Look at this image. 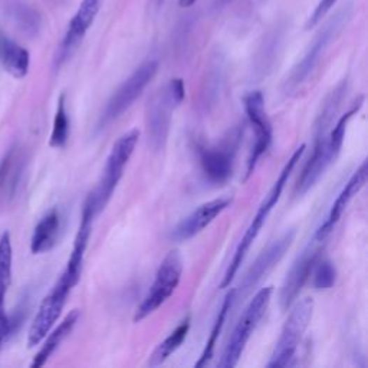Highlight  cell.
I'll list each match as a JSON object with an SVG mask.
<instances>
[{
  "mask_svg": "<svg viewBox=\"0 0 368 368\" xmlns=\"http://www.w3.org/2000/svg\"><path fill=\"white\" fill-rule=\"evenodd\" d=\"M360 105H362V96L351 107L348 112H346L338 119V122L330 133L316 135L312 156L307 161L295 186V191L298 194L307 193L318 180L321 179L327 168L337 160V157L341 153L342 144H344L348 122L353 118V115L357 114L358 110L361 108Z\"/></svg>",
  "mask_w": 368,
  "mask_h": 368,
  "instance_id": "cell-1",
  "label": "cell"
},
{
  "mask_svg": "<svg viewBox=\"0 0 368 368\" xmlns=\"http://www.w3.org/2000/svg\"><path fill=\"white\" fill-rule=\"evenodd\" d=\"M304 152H305V144H302L300 149H297L295 153L290 156V159L284 165L278 180L274 183L272 189L269 190V193L265 196V199L262 200V203H260V206H259V209H258V212H256V214H255V217L252 220V223L249 225L248 230L244 232L243 237L240 239V242L237 244V249H236V252L233 255V259H232V262H230V265L228 267V271H226V274L223 277L222 284H220V288H228L230 285V282L235 279L240 265L243 263L244 258H246V255H248V252H249V249L252 246V243L256 240L259 232L262 230L267 216L271 214V212L274 210V207L279 202L281 194H282V191L285 189V184L288 183V179H289L290 173L293 171V168H295V165L301 160Z\"/></svg>",
  "mask_w": 368,
  "mask_h": 368,
  "instance_id": "cell-2",
  "label": "cell"
},
{
  "mask_svg": "<svg viewBox=\"0 0 368 368\" xmlns=\"http://www.w3.org/2000/svg\"><path fill=\"white\" fill-rule=\"evenodd\" d=\"M138 137L140 131L131 130L114 142L103 171V177L96 189L87 198V202L92 206L96 216L105 209L110 199L112 198L114 190L117 189L122 175H124V168L135 150Z\"/></svg>",
  "mask_w": 368,
  "mask_h": 368,
  "instance_id": "cell-3",
  "label": "cell"
},
{
  "mask_svg": "<svg viewBox=\"0 0 368 368\" xmlns=\"http://www.w3.org/2000/svg\"><path fill=\"white\" fill-rule=\"evenodd\" d=\"M351 17V10L350 8H344L338 10L330 20L325 22L324 27L320 29L309 45L307 54L298 62V65L292 69L289 78L285 82V91L286 94H293L297 92L312 75V72L320 64L323 55L325 54L327 47L330 43L338 36V34L342 31V28L346 27L347 22Z\"/></svg>",
  "mask_w": 368,
  "mask_h": 368,
  "instance_id": "cell-4",
  "label": "cell"
},
{
  "mask_svg": "<svg viewBox=\"0 0 368 368\" xmlns=\"http://www.w3.org/2000/svg\"><path fill=\"white\" fill-rule=\"evenodd\" d=\"M272 290H274L272 286H266L260 289L252 298L246 309L243 311L237 325L235 327L232 337L229 338L226 350L223 353L222 361L219 362V367L232 368L237 365L244 347H246L248 341L251 339L252 334L258 328L260 320L269 307V302H271Z\"/></svg>",
  "mask_w": 368,
  "mask_h": 368,
  "instance_id": "cell-5",
  "label": "cell"
},
{
  "mask_svg": "<svg viewBox=\"0 0 368 368\" xmlns=\"http://www.w3.org/2000/svg\"><path fill=\"white\" fill-rule=\"evenodd\" d=\"M312 315H314V301L311 298H304L293 305L288 320L282 328L281 337L277 342V347L274 350L271 361L267 362L269 368L292 365V361L295 358L297 350L300 347V342L307 328L309 327Z\"/></svg>",
  "mask_w": 368,
  "mask_h": 368,
  "instance_id": "cell-6",
  "label": "cell"
},
{
  "mask_svg": "<svg viewBox=\"0 0 368 368\" xmlns=\"http://www.w3.org/2000/svg\"><path fill=\"white\" fill-rule=\"evenodd\" d=\"M183 274V262L177 251H171L163 259L159 271L156 274V279L147 293L142 302L135 311L134 321L140 323L145 320L147 316L156 312L171 295H173L176 288L180 284Z\"/></svg>",
  "mask_w": 368,
  "mask_h": 368,
  "instance_id": "cell-7",
  "label": "cell"
},
{
  "mask_svg": "<svg viewBox=\"0 0 368 368\" xmlns=\"http://www.w3.org/2000/svg\"><path fill=\"white\" fill-rule=\"evenodd\" d=\"M157 69V61H147L131 73V77L127 81L122 82V85L112 94L110 101L107 103V107L100 118V128H104L134 104L147 85L156 77Z\"/></svg>",
  "mask_w": 368,
  "mask_h": 368,
  "instance_id": "cell-8",
  "label": "cell"
},
{
  "mask_svg": "<svg viewBox=\"0 0 368 368\" xmlns=\"http://www.w3.org/2000/svg\"><path fill=\"white\" fill-rule=\"evenodd\" d=\"M78 282L62 274L52 290L42 301L28 334V347H36L52 330L66 304L68 295Z\"/></svg>",
  "mask_w": 368,
  "mask_h": 368,
  "instance_id": "cell-9",
  "label": "cell"
},
{
  "mask_svg": "<svg viewBox=\"0 0 368 368\" xmlns=\"http://www.w3.org/2000/svg\"><path fill=\"white\" fill-rule=\"evenodd\" d=\"M173 94L168 85L159 89L149 98L145 111V124L149 144L154 152H160L165 147L170 126H171V112L177 107Z\"/></svg>",
  "mask_w": 368,
  "mask_h": 368,
  "instance_id": "cell-10",
  "label": "cell"
},
{
  "mask_svg": "<svg viewBox=\"0 0 368 368\" xmlns=\"http://www.w3.org/2000/svg\"><path fill=\"white\" fill-rule=\"evenodd\" d=\"M243 105L249 118L251 126L255 131V142L248 160L246 177L249 179L259 161V159L267 152L272 144V126L265 111V100L260 91H252L243 98Z\"/></svg>",
  "mask_w": 368,
  "mask_h": 368,
  "instance_id": "cell-11",
  "label": "cell"
},
{
  "mask_svg": "<svg viewBox=\"0 0 368 368\" xmlns=\"http://www.w3.org/2000/svg\"><path fill=\"white\" fill-rule=\"evenodd\" d=\"M324 242L325 240H320V239L314 237L312 243L308 244V246L302 251V253L297 258V260L293 262V265L290 266L289 272L286 274V278L282 284L281 293H279L281 307L284 309L290 308L292 304L295 302V300L298 298L301 289L304 288L305 282L312 274V269L315 263L320 260Z\"/></svg>",
  "mask_w": 368,
  "mask_h": 368,
  "instance_id": "cell-12",
  "label": "cell"
},
{
  "mask_svg": "<svg viewBox=\"0 0 368 368\" xmlns=\"http://www.w3.org/2000/svg\"><path fill=\"white\" fill-rule=\"evenodd\" d=\"M293 236H295V233L288 232L269 244V246L255 260V263L251 266L246 277H244V279L242 281L240 288H236V292H242V295H246V293H249L251 289L255 288L263 277L271 272L279 263V260L284 258L285 252L289 249L293 242Z\"/></svg>",
  "mask_w": 368,
  "mask_h": 368,
  "instance_id": "cell-13",
  "label": "cell"
},
{
  "mask_svg": "<svg viewBox=\"0 0 368 368\" xmlns=\"http://www.w3.org/2000/svg\"><path fill=\"white\" fill-rule=\"evenodd\" d=\"M104 0H82L77 13L69 22L68 31L61 45L59 61H65L82 42L88 29L92 27L95 17L100 13Z\"/></svg>",
  "mask_w": 368,
  "mask_h": 368,
  "instance_id": "cell-14",
  "label": "cell"
},
{
  "mask_svg": "<svg viewBox=\"0 0 368 368\" xmlns=\"http://www.w3.org/2000/svg\"><path fill=\"white\" fill-rule=\"evenodd\" d=\"M230 203H232L230 198H219L199 206L175 228L173 233H171V237L177 242H184L194 237L196 235H199L219 214H222L229 207Z\"/></svg>",
  "mask_w": 368,
  "mask_h": 368,
  "instance_id": "cell-15",
  "label": "cell"
},
{
  "mask_svg": "<svg viewBox=\"0 0 368 368\" xmlns=\"http://www.w3.org/2000/svg\"><path fill=\"white\" fill-rule=\"evenodd\" d=\"M367 175H368V168H367V161H362L360 168L353 175V177L348 180L346 187L341 190L338 194V198L335 199L328 217L325 219V222L321 225V228L316 230L314 237L320 239V240H327L330 233L334 230V226L338 223V220L341 219L342 213L346 212L351 200L355 198V196L360 193V190L365 186L367 183Z\"/></svg>",
  "mask_w": 368,
  "mask_h": 368,
  "instance_id": "cell-16",
  "label": "cell"
},
{
  "mask_svg": "<svg viewBox=\"0 0 368 368\" xmlns=\"http://www.w3.org/2000/svg\"><path fill=\"white\" fill-rule=\"evenodd\" d=\"M200 165L206 179L213 184L226 183L233 171V150L230 147H202Z\"/></svg>",
  "mask_w": 368,
  "mask_h": 368,
  "instance_id": "cell-17",
  "label": "cell"
},
{
  "mask_svg": "<svg viewBox=\"0 0 368 368\" xmlns=\"http://www.w3.org/2000/svg\"><path fill=\"white\" fill-rule=\"evenodd\" d=\"M27 157L19 145H13L0 161V200L8 202L15 198L23 176Z\"/></svg>",
  "mask_w": 368,
  "mask_h": 368,
  "instance_id": "cell-18",
  "label": "cell"
},
{
  "mask_svg": "<svg viewBox=\"0 0 368 368\" xmlns=\"http://www.w3.org/2000/svg\"><path fill=\"white\" fill-rule=\"evenodd\" d=\"M61 230V216L57 209L46 213L35 228L32 240H31V251L35 255L45 253L51 251L58 240Z\"/></svg>",
  "mask_w": 368,
  "mask_h": 368,
  "instance_id": "cell-19",
  "label": "cell"
},
{
  "mask_svg": "<svg viewBox=\"0 0 368 368\" xmlns=\"http://www.w3.org/2000/svg\"><path fill=\"white\" fill-rule=\"evenodd\" d=\"M80 311L78 309H73L71 311L65 320L51 332L49 331V334L45 337V342H43V346L42 348L39 350V353L35 355L34 361H32V367L36 368V367H41L43 365L49 357H52V354L58 350V347L62 344L64 339L72 332V330L75 328V325L78 324L80 321Z\"/></svg>",
  "mask_w": 368,
  "mask_h": 368,
  "instance_id": "cell-20",
  "label": "cell"
},
{
  "mask_svg": "<svg viewBox=\"0 0 368 368\" xmlns=\"http://www.w3.org/2000/svg\"><path fill=\"white\" fill-rule=\"evenodd\" d=\"M12 281V240L10 235L5 232L0 237V327L9 324L5 311L6 292Z\"/></svg>",
  "mask_w": 368,
  "mask_h": 368,
  "instance_id": "cell-21",
  "label": "cell"
},
{
  "mask_svg": "<svg viewBox=\"0 0 368 368\" xmlns=\"http://www.w3.org/2000/svg\"><path fill=\"white\" fill-rule=\"evenodd\" d=\"M0 52H2V61L5 69L13 78L19 80L27 77L31 64V57L27 49L19 46L10 39H5L2 47H0Z\"/></svg>",
  "mask_w": 368,
  "mask_h": 368,
  "instance_id": "cell-22",
  "label": "cell"
},
{
  "mask_svg": "<svg viewBox=\"0 0 368 368\" xmlns=\"http://www.w3.org/2000/svg\"><path fill=\"white\" fill-rule=\"evenodd\" d=\"M189 330H190V316H187L173 332H171L163 342H160L149 360V365L150 367L161 365L171 354L176 353L186 341Z\"/></svg>",
  "mask_w": 368,
  "mask_h": 368,
  "instance_id": "cell-23",
  "label": "cell"
},
{
  "mask_svg": "<svg viewBox=\"0 0 368 368\" xmlns=\"http://www.w3.org/2000/svg\"><path fill=\"white\" fill-rule=\"evenodd\" d=\"M235 301H236V289H232V290L228 293V295H226V298H225V301H223V305H222V308H220V311H219V314H217V318H216L214 325H213V328H212L210 337H209V339H207V342H206L205 351H203L200 360H199L198 362H196V367H205V365H207L209 361L212 360L213 353H214V347H216V342H217V338H219L220 332H222V328H223L225 321H226V316H228L229 311L232 309Z\"/></svg>",
  "mask_w": 368,
  "mask_h": 368,
  "instance_id": "cell-24",
  "label": "cell"
},
{
  "mask_svg": "<svg viewBox=\"0 0 368 368\" xmlns=\"http://www.w3.org/2000/svg\"><path fill=\"white\" fill-rule=\"evenodd\" d=\"M69 137V118L66 112L65 105V95H61L58 101V108L54 119V128L51 134V140H49V145L54 149H61L68 141Z\"/></svg>",
  "mask_w": 368,
  "mask_h": 368,
  "instance_id": "cell-25",
  "label": "cell"
},
{
  "mask_svg": "<svg viewBox=\"0 0 368 368\" xmlns=\"http://www.w3.org/2000/svg\"><path fill=\"white\" fill-rule=\"evenodd\" d=\"M314 288L318 290L331 289L337 282V269L331 260H318L314 266Z\"/></svg>",
  "mask_w": 368,
  "mask_h": 368,
  "instance_id": "cell-26",
  "label": "cell"
},
{
  "mask_svg": "<svg viewBox=\"0 0 368 368\" xmlns=\"http://www.w3.org/2000/svg\"><path fill=\"white\" fill-rule=\"evenodd\" d=\"M335 3H337V0H321V2L316 5L312 15L309 16V19L307 22V29L315 28L316 24L320 23L327 16V13L335 6Z\"/></svg>",
  "mask_w": 368,
  "mask_h": 368,
  "instance_id": "cell-27",
  "label": "cell"
},
{
  "mask_svg": "<svg viewBox=\"0 0 368 368\" xmlns=\"http://www.w3.org/2000/svg\"><path fill=\"white\" fill-rule=\"evenodd\" d=\"M233 0H214V8L220 9V8H225L226 5H229Z\"/></svg>",
  "mask_w": 368,
  "mask_h": 368,
  "instance_id": "cell-28",
  "label": "cell"
},
{
  "mask_svg": "<svg viewBox=\"0 0 368 368\" xmlns=\"http://www.w3.org/2000/svg\"><path fill=\"white\" fill-rule=\"evenodd\" d=\"M194 3H196V0H179V5L182 8H190Z\"/></svg>",
  "mask_w": 368,
  "mask_h": 368,
  "instance_id": "cell-29",
  "label": "cell"
}]
</instances>
